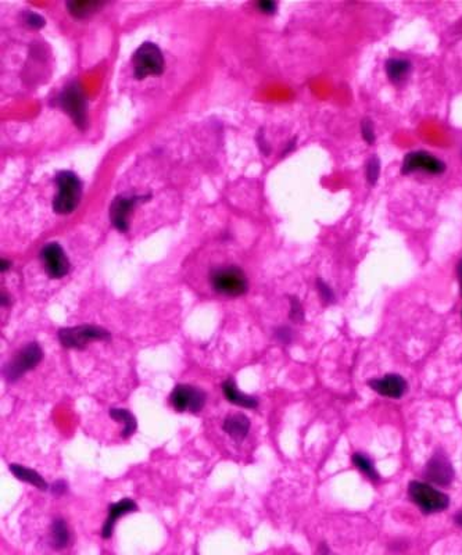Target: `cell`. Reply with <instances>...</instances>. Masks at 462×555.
<instances>
[{
	"label": "cell",
	"mask_w": 462,
	"mask_h": 555,
	"mask_svg": "<svg viewBox=\"0 0 462 555\" xmlns=\"http://www.w3.org/2000/svg\"><path fill=\"white\" fill-rule=\"evenodd\" d=\"M57 193L53 200V210L56 214H71L80 202L82 185L77 174L73 171H60L56 175Z\"/></svg>",
	"instance_id": "1"
},
{
	"label": "cell",
	"mask_w": 462,
	"mask_h": 555,
	"mask_svg": "<svg viewBox=\"0 0 462 555\" xmlns=\"http://www.w3.org/2000/svg\"><path fill=\"white\" fill-rule=\"evenodd\" d=\"M210 283L217 293L228 297L241 296L248 290L247 278L236 265L213 269L210 274Z\"/></svg>",
	"instance_id": "2"
},
{
	"label": "cell",
	"mask_w": 462,
	"mask_h": 555,
	"mask_svg": "<svg viewBox=\"0 0 462 555\" xmlns=\"http://www.w3.org/2000/svg\"><path fill=\"white\" fill-rule=\"evenodd\" d=\"M43 358V351L39 343L31 342L25 344L17 356L3 367V377L7 382L21 379L27 372L36 368Z\"/></svg>",
	"instance_id": "3"
},
{
	"label": "cell",
	"mask_w": 462,
	"mask_h": 555,
	"mask_svg": "<svg viewBox=\"0 0 462 555\" xmlns=\"http://www.w3.org/2000/svg\"><path fill=\"white\" fill-rule=\"evenodd\" d=\"M59 342L64 349L82 350L90 342H108L111 333L96 325H79L74 328H62L57 333Z\"/></svg>",
	"instance_id": "4"
},
{
	"label": "cell",
	"mask_w": 462,
	"mask_h": 555,
	"mask_svg": "<svg viewBox=\"0 0 462 555\" xmlns=\"http://www.w3.org/2000/svg\"><path fill=\"white\" fill-rule=\"evenodd\" d=\"M134 76L136 80H145L149 76H160L164 71V57L160 48L152 43L145 42L134 53L132 57Z\"/></svg>",
	"instance_id": "5"
},
{
	"label": "cell",
	"mask_w": 462,
	"mask_h": 555,
	"mask_svg": "<svg viewBox=\"0 0 462 555\" xmlns=\"http://www.w3.org/2000/svg\"><path fill=\"white\" fill-rule=\"evenodd\" d=\"M408 493L411 500L426 514L442 512L447 510L450 504V498L429 483L411 482L408 486Z\"/></svg>",
	"instance_id": "6"
},
{
	"label": "cell",
	"mask_w": 462,
	"mask_h": 555,
	"mask_svg": "<svg viewBox=\"0 0 462 555\" xmlns=\"http://www.w3.org/2000/svg\"><path fill=\"white\" fill-rule=\"evenodd\" d=\"M59 104L70 115L73 122L80 131L86 127V100L82 92V87L77 82L70 83L63 89L59 96Z\"/></svg>",
	"instance_id": "7"
},
{
	"label": "cell",
	"mask_w": 462,
	"mask_h": 555,
	"mask_svg": "<svg viewBox=\"0 0 462 555\" xmlns=\"http://www.w3.org/2000/svg\"><path fill=\"white\" fill-rule=\"evenodd\" d=\"M206 400L204 391L192 385H176L169 395V404L178 412L197 414L204 408Z\"/></svg>",
	"instance_id": "8"
},
{
	"label": "cell",
	"mask_w": 462,
	"mask_h": 555,
	"mask_svg": "<svg viewBox=\"0 0 462 555\" xmlns=\"http://www.w3.org/2000/svg\"><path fill=\"white\" fill-rule=\"evenodd\" d=\"M41 261L45 268V272L52 279H60L66 276L70 271V261L63 250V247L56 243H48L41 250Z\"/></svg>",
	"instance_id": "9"
},
{
	"label": "cell",
	"mask_w": 462,
	"mask_h": 555,
	"mask_svg": "<svg viewBox=\"0 0 462 555\" xmlns=\"http://www.w3.org/2000/svg\"><path fill=\"white\" fill-rule=\"evenodd\" d=\"M149 197L150 196H117L110 206V221L113 227L121 232H125L130 225V216L135 206Z\"/></svg>",
	"instance_id": "10"
},
{
	"label": "cell",
	"mask_w": 462,
	"mask_h": 555,
	"mask_svg": "<svg viewBox=\"0 0 462 555\" xmlns=\"http://www.w3.org/2000/svg\"><path fill=\"white\" fill-rule=\"evenodd\" d=\"M425 479L436 486L449 487L454 479V470L449 457L443 451H436V454L429 460L425 468Z\"/></svg>",
	"instance_id": "11"
},
{
	"label": "cell",
	"mask_w": 462,
	"mask_h": 555,
	"mask_svg": "<svg viewBox=\"0 0 462 555\" xmlns=\"http://www.w3.org/2000/svg\"><path fill=\"white\" fill-rule=\"evenodd\" d=\"M446 164L442 160L436 159L433 155L426 152H412L408 153L402 160V174H411L415 171L428 174H443Z\"/></svg>",
	"instance_id": "12"
},
{
	"label": "cell",
	"mask_w": 462,
	"mask_h": 555,
	"mask_svg": "<svg viewBox=\"0 0 462 555\" xmlns=\"http://www.w3.org/2000/svg\"><path fill=\"white\" fill-rule=\"evenodd\" d=\"M138 510H139V507L132 498H122V500H120L117 503H111L108 505L107 519L104 521V524L102 526V538L103 539H110L113 536L115 522L120 518H122L124 515L131 514V512H136Z\"/></svg>",
	"instance_id": "13"
},
{
	"label": "cell",
	"mask_w": 462,
	"mask_h": 555,
	"mask_svg": "<svg viewBox=\"0 0 462 555\" xmlns=\"http://www.w3.org/2000/svg\"><path fill=\"white\" fill-rule=\"evenodd\" d=\"M368 386L374 389L378 395L388 397V398H400L407 392V382L402 377L396 374H388L384 378L371 379Z\"/></svg>",
	"instance_id": "14"
},
{
	"label": "cell",
	"mask_w": 462,
	"mask_h": 555,
	"mask_svg": "<svg viewBox=\"0 0 462 555\" xmlns=\"http://www.w3.org/2000/svg\"><path fill=\"white\" fill-rule=\"evenodd\" d=\"M223 429L234 442H243L250 430V419L244 414H232L225 418Z\"/></svg>",
	"instance_id": "15"
},
{
	"label": "cell",
	"mask_w": 462,
	"mask_h": 555,
	"mask_svg": "<svg viewBox=\"0 0 462 555\" xmlns=\"http://www.w3.org/2000/svg\"><path fill=\"white\" fill-rule=\"evenodd\" d=\"M221 388H223V393H224L225 398L233 405H239V407L247 408V409H255L258 407V404H260L257 397L241 393L237 389V386H236V384H234V381L232 378H228L227 381H224Z\"/></svg>",
	"instance_id": "16"
},
{
	"label": "cell",
	"mask_w": 462,
	"mask_h": 555,
	"mask_svg": "<svg viewBox=\"0 0 462 555\" xmlns=\"http://www.w3.org/2000/svg\"><path fill=\"white\" fill-rule=\"evenodd\" d=\"M8 470L13 475L15 476L18 480L28 483L36 489H39L41 491H48L49 490V484L48 482L43 479V476L39 475L35 470L32 468H27L22 467L20 464H10Z\"/></svg>",
	"instance_id": "17"
},
{
	"label": "cell",
	"mask_w": 462,
	"mask_h": 555,
	"mask_svg": "<svg viewBox=\"0 0 462 555\" xmlns=\"http://www.w3.org/2000/svg\"><path fill=\"white\" fill-rule=\"evenodd\" d=\"M108 415H110V418H111L113 421L122 423L121 436H122L124 439L131 437V436L136 432L138 422H136V418L134 416V414H132L131 411L124 409V408H111V409L108 411Z\"/></svg>",
	"instance_id": "18"
},
{
	"label": "cell",
	"mask_w": 462,
	"mask_h": 555,
	"mask_svg": "<svg viewBox=\"0 0 462 555\" xmlns=\"http://www.w3.org/2000/svg\"><path fill=\"white\" fill-rule=\"evenodd\" d=\"M50 543L55 550H63L70 543V531L63 518H55L50 528Z\"/></svg>",
	"instance_id": "19"
},
{
	"label": "cell",
	"mask_w": 462,
	"mask_h": 555,
	"mask_svg": "<svg viewBox=\"0 0 462 555\" xmlns=\"http://www.w3.org/2000/svg\"><path fill=\"white\" fill-rule=\"evenodd\" d=\"M411 71V63L405 59H390L386 63V73L393 83H401L407 80Z\"/></svg>",
	"instance_id": "20"
},
{
	"label": "cell",
	"mask_w": 462,
	"mask_h": 555,
	"mask_svg": "<svg viewBox=\"0 0 462 555\" xmlns=\"http://www.w3.org/2000/svg\"><path fill=\"white\" fill-rule=\"evenodd\" d=\"M103 6V1L96 0H70L67 1V10L77 18H86L96 13Z\"/></svg>",
	"instance_id": "21"
},
{
	"label": "cell",
	"mask_w": 462,
	"mask_h": 555,
	"mask_svg": "<svg viewBox=\"0 0 462 555\" xmlns=\"http://www.w3.org/2000/svg\"><path fill=\"white\" fill-rule=\"evenodd\" d=\"M353 464H354L361 472H364L365 475L368 476L370 479H372V480H378V479H379V475H378V472H377L374 464L371 463V460H370L367 456H364V454H361V453H356V454L353 456Z\"/></svg>",
	"instance_id": "22"
},
{
	"label": "cell",
	"mask_w": 462,
	"mask_h": 555,
	"mask_svg": "<svg viewBox=\"0 0 462 555\" xmlns=\"http://www.w3.org/2000/svg\"><path fill=\"white\" fill-rule=\"evenodd\" d=\"M289 300H290V311H289L290 321L295 323H302L304 321V310L300 300L296 296H290Z\"/></svg>",
	"instance_id": "23"
},
{
	"label": "cell",
	"mask_w": 462,
	"mask_h": 555,
	"mask_svg": "<svg viewBox=\"0 0 462 555\" xmlns=\"http://www.w3.org/2000/svg\"><path fill=\"white\" fill-rule=\"evenodd\" d=\"M379 174H381V161L377 156H374V157L368 160V162H367V179H368V182L371 185H375L378 182Z\"/></svg>",
	"instance_id": "24"
},
{
	"label": "cell",
	"mask_w": 462,
	"mask_h": 555,
	"mask_svg": "<svg viewBox=\"0 0 462 555\" xmlns=\"http://www.w3.org/2000/svg\"><path fill=\"white\" fill-rule=\"evenodd\" d=\"M274 337H275L281 344L288 346V344H290V343L293 342L295 333H293L292 328L282 325V326H278V328L274 330Z\"/></svg>",
	"instance_id": "25"
},
{
	"label": "cell",
	"mask_w": 462,
	"mask_h": 555,
	"mask_svg": "<svg viewBox=\"0 0 462 555\" xmlns=\"http://www.w3.org/2000/svg\"><path fill=\"white\" fill-rule=\"evenodd\" d=\"M316 290H318V293H319L321 300H322L325 304H332V303L335 302V293H333V290H332L330 286L326 285L322 279H318V281H316Z\"/></svg>",
	"instance_id": "26"
},
{
	"label": "cell",
	"mask_w": 462,
	"mask_h": 555,
	"mask_svg": "<svg viewBox=\"0 0 462 555\" xmlns=\"http://www.w3.org/2000/svg\"><path fill=\"white\" fill-rule=\"evenodd\" d=\"M361 132H363V138L365 139L367 143L372 145L375 142V128L371 120H364L361 122Z\"/></svg>",
	"instance_id": "27"
},
{
	"label": "cell",
	"mask_w": 462,
	"mask_h": 555,
	"mask_svg": "<svg viewBox=\"0 0 462 555\" xmlns=\"http://www.w3.org/2000/svg\"><path fill=\"white\" fill-rule=\"evenodd\" d=\"M25 22H27L28 27L38 29V28H42L45 25V18L42 15L36 14V13L28 11V13H25Z\"/></svg>",
	"instance_id": "28"
},
{
	"label": "cell",
	"mask_w": 462,
	"mask_h": 555,
	"mask_svg": "<svg viewBox=\"0 0 462 555\" xmlns=\"http://www.w3.org/2000/svg\"><path fill=\"white\" fill-rule=\"evenodd\" d=\"M50 491H52V494H53V496H56V497H62V496L67 494V491H69V484H67V482H66V480H63V479H59V480H56V482H53V483H52V486H50Z\"/></svg>",
	"instance_id": "29"
},
{
	"label": "cell",
	"mask_w": 462,
	"mask_h": 555,
	"mask_svg": "<svg viewBox=\"0 0 462 555\" xmlns=\"http://www.w3.org/2000/svg\"><path fill=\"white\" fill-rule=\"evenodd\" d=\"M257 8L264 14H274L276 11V3L271 0H261L257 3Z\"/></svg>",
	"instance_id": "30"
},
{
	"label": "cell",
	"mask_w": 462,
	"mask_h": 555,
	"mask_svg": "<svg viewBox=\"0 0 462 555\" xmlns=\"http://www.w3.org/2000/svg\"><path fill=\"white\" fill-rule=\"evenodd\" d=\"M10 268V261H7V260H1V272H4V271H7Z\"/></svg>",
	"instance_id": "31"
},
{
	"label": "cell",
	"mask_w": 462,
	"mask_h": 555,
	"mask_svg": "<svg viewBox=\"0 0 462 555\" xmlns=\"http://www.w3.org/2000/svg\"><path fill=\"white\" fill-rule=\"evenodd\" d=\"M458 278H460V286H461L462 292V260L460 261V264H458Z\"/></svg>",
	"instance_id": "32"
},
{
	"label": "cell",
	"mask_w": 462,
	"mask_h": 555,
	"mask_svg": "<svg viewBox=\"0 0 462 555\" xmlns=\"http://www.w3.org/2000/svg\"><path fill=\"white\" fill-rule=\"evenodd\" d=\"M456 522L462 528V511H460V512L456 515Z\"/></svg>",
	"instance_id": "33"
}]
</instances>
